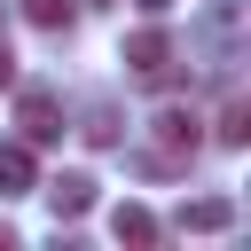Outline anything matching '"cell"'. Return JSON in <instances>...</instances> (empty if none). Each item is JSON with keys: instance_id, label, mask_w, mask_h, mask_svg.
<instances>
[{"instance_id": "ba28073f", "label": "cell", "mask_w": 251, "mask_h": 251, "mask_svg": "<svg viewBox=\"0 0 251 251\" xmlns=\"http://www.w3.org/2000/svg\"><path fill=\"white\" fill-rule=\"evenodd\" d=\"M212 141H220V149H243V141H251V102H243V94H227V110H220Z\"/></svg>"}, {"instance_id": "6da1fadb", "label": "cell", "mask_w": 251, "mask_h": 251, "mask_svg": "<svg viewBox=\"0 0 251 251\" xmlns=\"http://www.w3.org/2000/svg\"><path fill=\"white\" fill-rule=\"evenodd\" d=\"M149 141H157V149L141 157L149 173H188V165H196V149H204V118H196L188 102H165V110L149 118Z\"/></svg>"}, {"instance_id": "8992f818", "label": "cell", "mask_w": 251, "mask_h": 251, "mask_svg": "<svg viewBox=\"0 0 251 251\" xmlns=\"http://www.w3.org/2000/svg\"><path fill=\"white\" fill-rule=\"evenodd\" d=\"M31 188H39L31 141H0V196H31Z\"/></svg>"}, {"instance_id": "7c38bea8", "label": "cell", "mask_w": 251, "mask_h": 251, "mask_svg": "<svg viewBox=\"0 0 251 251\" xmlns=\"http://www.w3.org/2000/svg\"><path fill=\"white\" fill-rule=\"evenodd\" d=\"M133 8H141V16H165V8H173V0H133Z\"/></svg>"}, {"instance_id": "9c48e42d", "label": "cell", "mask_w": 251, "mask_h": 251, "mask_svg": "<svg viewBox=\"0 0 251 251\" xmlns=\"http://www.w3.org/2000/svg\"><path fill=\"white\" fill-rule=\"evenodd\" d=\"M78 133H86L94 149H118V110H110V102H94V110L78 118Z\"/></svg>"}, {"instance_id": "7a4b0ae2", "label": "cell", "mask_w": 251, "mask_h": 251, "mask_svg": "<svg viewBox=\"0 0 251 251\" xmlns=\"http://www.w3.org/2000/svg\"><path fill=\"white\" fill-rule=\"evenodd\" d=\"M16 126L24 141H63V102L47 86H16Z\"/></svg>"}, {"instance_id": "8fae6325", "label": "cell", "mask_w": 251, "mask_h": 251, "mask_svg": "<svg viewBox=\"0 0 251 251\" xmlns=\"http://www.w3.org/2000/svg\"><path fill=\"white\" fill-rule=\"evenodd\" d=\"M16 86V55H8V39H0V94Z\"/></svg>"}, {"instance_id": "5b68a950", "label": "cell", "mask_w": 251, "mask_h": 251, "mask_svg": "<svg viewBox=\"0 0 251 251\" xmlns=\"http://www.w3.org/2000/svg\"><path fill=\"white\" fill-rule=\"evenodd\" d=\"M110 235H118L126 251H149L165 227H157V212H149V204H118V212H110Z\"/></svg>"}, {"instance_id": "52a82bcc", "label": "cell", "mask_w": 251, "mask_h": 251, "mask_svg": "<svg viewBox=\"0 0 251 251\" xmlns=\"http://www.w3.org/2000/svg\"><path fill=\"white\" fill-rule=\"evenodd\" d=\"M126 63H133V71H141V78H149V71H165V63H173V39H165V31H157V24H141V31H133V39H126Z\"/></svg>"}, {"instance_id": "4fadbf2b", "label": "cell", "mask_w": 251, "mask_h": 251, "mask_svg": "<svg viewBox=\"0 0 251 251\" xmlns=\"http://www.w3.org/2000/svg\"><path fill=\"white\" fill-rule=\"evenodd\" d=\"M0 251H16V227H8V220H0Z\"/></svg>"}, {"instance_id": "30bf717a", "label": "cell", "mask_w": 251, "mask_h": 251, "mask_svg": "<svg viewBox=\"0 0 251 251\" xmlns=\"http://www.w3.org/2000/svg\"><path fill=\"white\" fill-rule=\"evenodd\" d=\"M24 16H31L39 31H71V16H78V0H24Z\"/></svg>"}, {"instance_id": "277c9868", "label": "cell", "mask_w": 251, "mask_h": 251, "mask_svg": "<svg viewBox=\"0 0 251 251\" xmlns=\"http://www.w3.org/2000/svg\"><path fill=\"white\" fill-rule=\"evenodd\" d=\"M47 204H55V220H86V212H94V173H63V180H47Z\"/></svg>"}, {"instance_id": "3957f363", "label": "cell", "mask_w": 251, "mask_h": 251, "mask_svg": "<svg viewBox=\"0 0 251 251\" xmlns=\"http://www.w3.org/2000/svg\"><path fill=\"white\" fill-rule=\"evenodd\" d=\"M235 227V204L227 196H188L180 204V235H227Z\"/></svg>"}]
</instances>
